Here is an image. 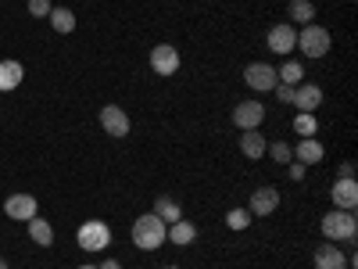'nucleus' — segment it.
<instances>
[{"label":"nucleus","instance_id":"obj_1","mask_svg":"<svg viewBox=\"0 0 358 269\" xmlns=\"http://www.w3.org/2000/svg\"><path fill=\"white\" fill-rule=\"evenodd\" d=\"M165 241H169V223H162L155 212L136 216V223H133V244L140 251H158Z\"/></svg>","mask_w":358,"mask_h":269},{"label":"nucleus","instance_id":"obj_2","mask_svg":"<svg viewBox=\"0 0 358 269\" xmlns=\"http://www.w3.org/2000/svg\"><path fill=\"white\" fill-rule=\"evenodd\" d=\"M358 233V219L355 212H344V208H334V212L322 216V237L334 244H351Z\"/></svg>","mask_w":358,"mask_h":269},{"label":"nucleus","instance_id":"obj_3","mask_svg":"<svg viewBox=\"0 0 358 269\" xmlns=\"http://www.w3.org/2000/svg\"><path fill=\"white\" fill-rule=\"evenodd\" d=\"M330 43H334L330 29H322V25L308 22V25H301V29H297V47H294V50H301L305 57H312V62H319V57H326V50H330Z\"/></svg>","mask_w":358,"mask_h":269},{"label":"nucleus","instance_id":"obj_4","mask_svg":"<svg viewBox=\"0 0 358 269\" xmlns=\"http://www.w3.org/2000/svg\"><path fill=\"white\" fill-rule=\"evenodd\" d=\"M76 241H79L83 251H108V244H111V226H108L104 219H86V223H79V230H76Z\"/></svg>","mask_w":358,"mask_h":269},{"label":"nucleus","instance_id":"obj_5","mask_svg":"<svg viewBox=\"0 0 358 269\" xmlns=\"http://www.w3.org/2000/svg\"><path fill=\"white\" fill-rule=\"evenodd\" d=\"M97 123H101V130H104L108 137H115V140L129 137V130H133V118L126 115V108H118V104H104L101 115H97Z\"/></svg>","mask_w":358,"mask_h":269},{"label":"nucleus","instance_id":"obj_6","mask_svg":"<svg viewBox=\"0 0 358 269\" xmlns=\"http://www.w3.org/2000/svg\"><path fill=\"white\" fill-rule=\"evenodd\" d=\"M244 83L255 90V94H268V90H276L280 76H276V69L268 65V62H251L244 69Z\"/></svg>","mask_w":358,"mask_h":269},{"label":"nucleus","instance_id":"obj_7","mask_svg":"<svg viewBox=\"0 0 358 269\" xmlns=\"http://www.w3.org/2000/svg\"><path fill=\"white\" fill-rule=\"evenodd\" d=\"M265 47L273 54H294V47H297V25H290V22L273 25L265 33Z\"/></svg>","mask_w":358,"mask_h":269},{"label":"nucleus","instance_id":"obj_8","mask_svg":"<svg viewBox=\"0 0 358 269\" xmlns=\"http://www.w3.org/2000/svg\"><path fill=\"white\" fill-rule=\"evenodd\" d=\"M4 212H8V219H15V223H29L33 216H40V201H36L33 194H8Z\"/></svg>","mask_w":358,"mask_h":269},{"label":"nucleus","instance_id":"obj_9","mask_svg":"<svg viewBox=\"0 0 358 269\" xmlns=\"http://www.w3.org/2000/svg\"><path fill=\"white\" fill-rule=\"evenodd\" d=\"M233 123H236V130H258L262 123H265V104L262 101H241L233 108Z\"/></svg>","mask_w":358,"mask_h":269},{"label":"nucleus","instance_id":"obj_10","mask_svg":"<svg viewBox=\"0 0 358 269\" xmlns=\"http://www.w3.org/2000/svg\"><path fill=\"white\" fill-rule=\"evenodd\" d=\"M151 72L155 76H176L179 72V50L172 47V43H158L155 50H151Z\"/></svg>","mask_w":358,"mask_h":269},{"label":"nucleus","instance_id":"obj_11","mask_svg":"<svg viewBox=\"0 0 358 269\" xmlns=\"http://www.w3.org/2000/svg\"><path fill=\"white\" fill-rule=\"evenodd\" d=\"M330 198H334V208L355 212V205H358V184H355V179L337 176V179H334V187H330Z\"/></svg>","mask_w":358,"mask_h":269},{"label":"nucleus","instance_id":"obj_12","mask_svg":"<svg viewBox=\"0 0 358 269\" xmlns=\"http://www.w3.org/2000/svg\"><path fill=\"white\" fill-rule=\"evenodd\" d=\"M276 208H280V191L265 184V187H258V191L251 194V205H248V212H251V216H273Z\"/></svg>","mask_w":358,"mask_h":269},{"label":"nucleus","instance_id":"obj_13","mask_svg":"<svg viewBox=\"0 0 358 269\" xmlns=\"http://www.w3.org/2000/svg\"><path fill=\"white\" fill-rule=\"evenodd\" d=\"M290 151H294V162H301V165H319L326 158V147L315 137H301L297 147H290Z\"/></svg>","mask_w":358,"mask_h":269},{"label":"nucleus","instance_id":"obj_14","mask_svg":"<svg viewBox=\"0 0 358 269\" xmlns=\"http://www.w3.org/2000/svg\"><path fill=\"white\" fill-rule=\"evenodd\" d=\"M315 269H348V255L341 251V244L326 241L315 248Z\"/></svg>","mask_w":358,"mask_h":269},{"label":"nucleus","instance_id":"obj_15","mask_svg":"<svg viewBox=\"0 0 358 269\" xmlns=\"http://www.w3.org/2000/svg\"><path fill=\"white\" fill-rule=\"evenodd\" d=\"M322 104V90L315 83H297L294 86V108L297 111H315Z\"/></svg>","mask_w":358,"mask_h":269},{"label":"nucleus","instance_id":"obj_16","mask_svg":"<svg viewBox=\"0 0 358 269\" xmlns=\"http://www.w3.org/2000/svg\"><path fill=\"white\" fill-rule=\"evenodd\" d=\"M25 79V69L22 62H15V57H8V62H0V94H11V90H18Z\"/></svg>","mask_w":358,"mask_h":269},{"label":"nucleus","instance_id":"obj_17","mask_svg":"<svg viewBox=\"0 0 358 269\" xmlns=\"http://www.w3.org/2000/svg\"><path fill=\"white\" fill-rule=\"evenodd\" d=\"M151 212L162 219V223H176V219H183V205H179L172 194H158L155 198V208Z\"/></svg>","mask_w":358,"mask_h":269},{"label":"nucleus","instance_id":"obj_18","mask_svg":"<svg viewBox=\"0 0 358 269\" xmlns=\"http://www.w3.org/2000/svg\"><path fill=\"white\" fill-rule=\"evenodd\" d=\"M265 147H268V140H265L258 130H244V137H241V155H244V158H251V162L262 158Z\"/></svg>","mask_w":358,"mask_h":269},{"label":"nucleus","instance_id":"obj_19","mask_svg":"<svg viewBox=\"0 0 358 269\" xmlns=\"http://www.w3.org/2000/svg\"><path fill=\"white\" fill-rule=\"evenodd\" d=\"M169 241H172V244H179V248L194 244V241H197V226H194V223H187V219L169 223Z\"/></svg>","mask_w":358,"mask_h":269},{"label":"nucleus","instance_id":"obj_20","mask_svg":"<svg viewBox=\"0 0 358 269\" xmlns=\"http://www.w3.org/2000/svg\"><path fill=\"white\" fill-rule=\"evenodd\" d=\"M29 237H33V244L50 248V244H54V226H50V219L33 216V219H29Z\"/></svg>","mask_w":358,"mask_h":269},{"label":"nucleus","instance_id":"obj_21","mask_svg":"<svg viewBox=\"0 0 358 269\" xmlns=\"http://www.w3.org/2000/svg\"><path fill=\"white\" fill-rule=\"evenodd\" d=\"M287 15H290V25H308V22H315V4L312 0H290Z\"/></svg>","mask_w":358,"mask_h":269},{"label":"nucleus","instance_id":"obj_22","mask_svg":"<svg viewBox=\"0 0 358 269\" xmlns=\"http://www.w3.org/2000/svg\"><path fill=\"white\" fill-rule=\"evenodd\" d=\"M47 22H50V29H54V33H62V36H69L72 29H76V15H72L69 8H50Z\"/></svg>","mask_w":358,"mask_h":269},{"label":"nucleus","instance_id":"obj_23","mask_svg":"<svg viewBox=\"0 0 358 269\" xmlns=\"http://www.w3.org/2000/svg\"><path fill=\"white\" fill-rule=\"evenodd\" d=\"M294 133H297V137H315V133H319V118H315V111H297V118H294Z\"/></svg>","mask_w":358,"mask_h":269},{"label":"nucleus","instance_id":"obj_24","mask_svg":"<svg viewBox=\"0 0 358 269\" xmlns=\"http://www.w3.org/2000/svg\"><path fill=\"white\" fill-rule=\"evenodd\" d=\"M276 76H280V83H287V86L305 83V69H301V62H283V65L276 69Z\"/></svg>","mask_w":358,"mask_h":269},{"label":"nucleus","instance_id":"obj_25","mask_svg":"<svg viewBox=\"0 0 358 269\" xmlns=\"http://www.w3.org/2000/svg\"><path fill=\"white\" fill-rule=\"evenodd\" d=\"M226 226H229L233 233L248 230V226H251V212H248V208H229V212H226Z\"/></svg>","mask_w":358,"mask_h":269},{"label":"nucleus","instance_id":"obj_26","mask_svg":"<svg viewBox=\"0 0 358 269\" xmlns=\"http://www.w3.org/2000/svg\"><path fill=\"white\" fill-rule=\"evenodd\" d=\"M265 155L273 158L276 165H287V162H294V151H290V144H283V140H273L265 147Z\"/></svg>","mask_w":358,"mask_h":269},{"label":"nucleus","instance_id":"obj_27","mask_svg":"<svg viewBox=\"0 0 358 269\" xmlns=\"http://www.w3.org/2000/svg\"><path fill=\"white\" fill-rule=\"evenodd\" d=\"M29 15H33V18H47L50 15V0H29Z\"/></svg>","mask_w":358,"mask_h":269},{"label":"nucleus","instance_id":"obj_28","mask_svg":"<svg viewBox=\"0 0 358 269\" xmlns=\"http://www.w3.org/2000/svg\"><path fill=\"white\" fill-rule=\"evenodd\" d=\"M287 165H290V169H287V176L294 179V184H301V179H305V169H308V165H301V162H287Z\"/></svg>","mask_w":358,"mask_h":269},{"label":"nucleus","instance_id":"obj_29","mask_svg":"<svg viewBox=\"0 0 358 269\" xmlns=\"http://www.w3.org/2000/svg\"><path fill=\"white\" fill-rule=\"evenodd\" d=\"M276 97H280L283 104H294V86H287V83H276Z\"/></svg>","mask_w":358,"mask_h":269},{"label":"nucleus","instance_id":"obj_30","mask_svg":"<svg viewBox=\"0 0 358 269\" xmlns=\"http://www.w3.org/2000/svg\"><path fill=\"white\" fill-rule=\"evenodd\" d=\"M341 176H344V179H355V162H344V165H341Z\"/></svg>","mask_w":358,"mask_h":269},{"label":"nucleus","instance_id":"obj_31","mask_svg":"<svg viewBox=\"0 0 358 269\" xmlns=\"http://www.w3.org/2000/svg\"><path fill=\"white\" fill-rule=\"evenodd\" d=\"M97 269H122V262H118V258H104Z\"/></svg>","mask_w":358,"mask_h":269},{"label":"nucleus","instance_id":"obj_32","mask_svg":"<svg viewBox=\"0 0 358 269\" xmlns=\"http://www.w3.org/2000/svg\"><path fill=\"white\" fill-rule=\"evenodd\" d=\"M0 269H11V265H8V258H4V255H0Z\"/></svg>","mask_w":358,"mask_h":269},{"label":"nucleus","instance_id":"obj_33","mask_svg":"<svg viewBox=\"0 0 358 269\" xmlns=\"http://www.w3.org/2000/svg\"><path fill=\"white\" fill-rule=\"evenodd\" d=\"M79 269H97V265H79Z\"/></svg>","mask_w":358,"mask_h":269},{"label":"nucleus","instance_id":"obj_34","mask_svg":"<svg viewBox=\"0 0 358 269\" xmlns=\"http://www.w3.org/2000/svg\"><path fill=\"white\" fill-rule=\"evenodd\" d=\"M169 269H176V265H169Z\"/></svg>","mask_w":358,"mask_h":269}]
</instances>
